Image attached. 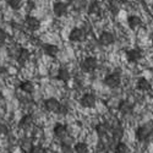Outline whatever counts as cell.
<instances>
[{
    "instance_id": "cell-9",
    "label": "cell",
    "mask_w": 153,
    "mask_h": 153,
    "mask_svg": "<svg viewBox=\"0 0 153 153\" xmlns=\"http://www.w3.org/2000/svg\"><path fill=\"white\" fill-rule=\"evenodd\" d=\"M127 26H129V28L132 30V31L138 30L140 27L142 26L141 17L137 16V15H130L129 17H127Z\"/></svg>"
},
{
    "instance_id": "cell-32",
    "label": "cell",
    "mask_w": 153,
    "mask_h": 153,
    "mask_svg": "<svg viewBox=\"0 0 153 153\" xmlns=\"http://www.w3.org/2000/svg\"><path fill=\"white\" fill-rule=\"evenodd\" d=\"M27 5H28V7H30L31 10H32V9H34V3H33V1H28V4H27Z\"/></svg>"
},
{
    "instance_id": "cell-23",
    "label": "cell",
    "mask_w": 153,
    "mask_h": 153,
    "mask_svg": "<svg viewBox=\"0 0 153 153\" xmlns=\"http://www.w3.org/2000/svg\"><path fill=\"white\" fill-rule=\"evenodd\" d=\"M109 11L111 12L114 16L119 14V11H120V1H119V0H110V3H109Z\"/></svg>"
},
{
    "instance_id": "cell-6",
    "label": "cell",
    "mask_w": 153,
    "mask_h": 153,
    "mask_svg": "<svg viewBox=\"0 0 153 153\" xmlns=\"http://www.w3.org/2000/svg\"><path fill=\"white\" fill-rule=\"evenodd\" d=\"M98 41L102 45H111L114 44V42H115V37H114V34L109 31H103L100 34H99V38H98Z\"/></svg>"
},
{
    "instance_id": "cell-36",
    "label": "cell",
    "mask_w": 153,
    "mask_h": 153,
    "mask_svg": "<svg viewBox=\"0 0 153 153\" xmlns=\"http://www.w3.org/2000/svg\"><path fill=\"white\" fill-rule=\"evenodd\" d=\"M152 11H153V4H152Z\"/></svg>"
},
{
    "instance_id": "cell-15",
    "label": "cell",
    "mask_w": 153,
    "mask_h": 153,
    "mask_svg": "<svg viewBox=\"0 0 153 153\" xmlns=\"http://www.w3.org/2000/svg\"><path fill=\"white\" fill-rule=\"evenodd\" d=\"M43 50H44L45 55H48L49 58H56L59 54V47L55 44H49V43L44 44Z\"/></svg>"
},
{
    "instance_id": "cell-2",
    "label": "cell",
    "mask_w": 153,
    "mask_h": 153,
    "mask_svg": "<svg viewBox=\"0 0 153 153\" xmlns=\"http://www.w3.org/2000/svg\"><path fill=\"white\" fill-rule=\"evenodd\" d=\"M121 83V77L118 72H111L108 74L104 77V85L108 86L109 88H117Z\"/></svg>"
},
{
    "instance_id": "cell-25",
    "label": "cell",
    "mask_w": 153,
    "mask_h": 153,
    "mask_svg": "<svg viewBox=\"0 0 153 153\" xmlns=\"http://www.w3.org/2000/svg\"><path fill=\"white\" fill-rule=\"evenodd\" d=\"M114 153H129V146L123 141L117 142L115 147H114Z\"/></svg>"
},
{
    "instance_id": "cell-27",
    "label": "cell",
    "mask_w": 153,
    "mask_h": 153,
    "mask_svg": "<svg viewBox=\"0 0 153 153\" xmlns=\"http://www.w3.org/2000/svg\"><path fill=\"white\" fill-rule=\"evenodd\" d=\"M60 153H74V148H72L69 143H62V145H61Z\"/></svg>"
},
{
    "instance_id": "cell-37",
    "label": "cell",
    "mask_w": 153,
    "mask_h": 153,
    "mask_svg": "<svg viewBox=\"0 0 153 153\" xmlns=\"http://www.w3.org/2000/svg\"><path fill=\"white\" fill-rule=\"evenodd\" d=\"M7 153H10V152H7Z\"/></svg>"
},
{
    "instance_id": "cell-16",
    "label": "cell",
    "mask_w": 153,
    "mask_h": 153,
    "mask_svg": "<svg viewBox=\"0 0 153 153\" xmlns=\"http://www.w3.org/2000/svg\"><path fill=\"white\" fill-rule=\"evenodd\" d=\"M136 87H137V90L142 91V92H146V91H149L151 90V83H149V81L147 79L140 77L136 81Z\"/></svg>"
},
{
    "instance_id": "cell-12",
    "label": "cell",
    "mask_w": 153,
    "mask_h": 153,
    "mask_svg": "<svg viewBox=\"0 0 153 153\" xmlns=\"http://www.w3.org/2000/svg\"><path fill=\"white\" fill-rule=\"evenodd\" d=\"M25 23H26L27 28L31 30V31H37V30H39V27H41L39 19H37L36 16H31V15H28L26 17V20H25Z\"/></svg>"
},
{
    "instance_id": "cell-8",
    "label": "cell",
    "mask_w": 153,
    "mask_h": 153,
    "mask_svg": "<svg viewBox=\"0 0 153 153\" xmlns=\"http://www.w3.org/2000/svg\"><path fill=\"white\" fill-rule=\"evenodd\" d=\"M53 12L58 17H62L68 14V4L62 1H56L53 5Z\"/></svg>"
},
{
    "instance_id": "cell-29",
    "label": "cell",
    "mask_w": 153,
    "mask_h": 153,
    "mask_svg": "<svg viewBox=\"0 0 153 153\" xmlns=\"http://www.w3.org/2000/svg\"><path fill=\"white\" fill-rule=\"evenodd\" d=\"M7 39V33L5 30L3 28H0V45H3Z\"/></svg>"
},
{
    "instance_id": "cell-34",
    "label": "cell",
    "mask_w": 153,
    "mask_h": 153,
    "mask_svg": "<svg viewBox=\"0 0 153 153\" xmlns=\"http://www.w3.org/2000/svg\"><path fill=\"white\" fill-rule=\"evenodd\" d=\"M151 41H152V45H153V36H152V39Z\"/></svg>"
},
{
    "instance_id": "cell-31",
    "label": "cell",
    "mask_w": 153,
    "mask_h": 153,
    "mask_svg": "<svg viewBox=\"0 0 153 153\" xmlns=\"http://www.w3.org/2000/svg\"><path fill=\"white\" fill-rule=\"evenodd\" d=\"M6 72V69H5V66L3 65V64H0V75H4Z\"/></svg>"
},
{
    "instance_id": "cell-30",
    "label": "cell",
    "mask_w": 153,
    "mask_h": 153,
    "mask_svg": "<svg viewBox=\"0 0 153 153\" xmlns=\"http://www.w3.org/2000/svg\"><path fill=\"white\" fill-rule=\"evenodd\" d=\"M6 132H7V127H6V125L3 124V123H0V135H5Z\"/></svg>"
},
{
    "instance_id": "cell-33",
    "label": "cell",
    "mask_w": 153,
    "mask_h": 153,
    "mask_svg": "<svg viewBox=\"0 0 153 153\" xmlns=\"http://www.w3.org/2000/svg\"><path fill=\"white\" fill-rule=\"evenodd\" d=\"M120 1V4H126L127 1H130V0H119Z\"/></svg>"
},
{
    "instance_id": "cell-10",
    "label": "cell",
    "mask_w": 153,
    "mask_h": 153,
    "mask_svg": "<svg viewBox=\"0 0 153 153\" xmlns=\"http://www.w3.org/2000/svg\"><path fill=\"white\" fill-rule=\"evenodd\" d=\"M142 56H143L142 52L140 49H136V48L130 49V50L126 52V58L130 62H137V61H140L142 59Z\"/></svg>"
},
{
    "instance_id": "cell-13",
    "label": "cell",
    "mask_w": 153,
    "mask_h": 153,
    "mask_svg": "<svg viewBox=\"0 0 153 153\" xmlns=\"http://www.w3.org/2000/svg\"><path fill=\"white\" fill-rule=\"evenodd\" d=\"M19 126H20V129H22V130H30L31 127L33 126V117L31 115V114H26V115H23L19 121Z\"/></svg>"
},
{
    "instance_id": "cell-22",
    "label": "cell",
    "mask_w": 153,
    "mask_h": 153,
    "mask_svg": "<svg viewBox=\"0 0 153 153\" xmlns=\"http://www.w3.org/2000/svg\"><path fill=\"white\" fill-rule=\"evenodd\" d=\"M88 14L90 15H96V16H99L102 14V6L99 3L94 1L92 3L90 6H88Z\"/></svg>"
},
{
    "instance_id": "cell-7",
    "label": "cell",
    "mask_w": 153,
    "mask_h": 153,
    "mask_svg": "<svg viewBox=\"0 0 153 153\" xmlns=\"http://www.w3.org/2000/svg\"><path fill=\"white\" fill-rule=\"evenodd\" d=\"M59 105H60V102L56 98H54V97L47 98L44 100V108L49 113H56L58 109H59Z\"/></svg>"
},
{
    "instance_id": "cell-17",
    "label": "cell",
    "mask_w": 153,
    "mask_h": 153,
    "mask_svg": "<svg viewBox=\"0 0 153 153\" xmlns=\"http://www.w3.org/2000/svg\"><path fill=\"white\" fill-rule=\"evenodd\" d=\"M110 130V127L107 123H99L96 125V134L99 136V137H104Z\"/></svg>"
},
{
    "instance_id": "cell-11",
    "label": "cell",
    "mask_w": 153,
    "mask_h": 153,
    "mask_svg": "<svg viewBox=\"0 0 153 153\" xmlns=\"http://www.w3.org/2000/svg\"><path fill=\"white\" fill-rule=\"evenodd\" d=\"M30 58H31L30 50L26 49V48H21V49L19 50V53H17V58H16V60H17V62L20 64L21 66H23L25 64H27V62H28Z\"/></svg>"
},
{
    "instance_id": "cell-1",
    "label": "cell",
    "mask_w": 153,
    "mask_h": 153,
    "mask_svg": "<svg viewBox=\"0 0 153 153\" xmlns=\"http://www.w3.org/2000/svg\"><path fill=\"white\" fill-rule=\"evenodd\" d=\"M153 134V130L151 129V126L149 125H142V126H140L136 129V138H137V141L140 142H145L147 141V140L151 137V135Z\"/></svg>"
},
{
    "instance_id": "cell-26",
    "label": "cell",
    "mask_w": 153,
    "mask_h": 153,
    "mask_svg": "<svg viewBox=\"0 0 153 153\" xmlns=\"http://www.w3.org/2000/svg\"><path fill=\"white\" fill-rule=\"evenodd\" d=\"M23 0H7V5L12 9V10H20L22 7Z\"/></svg>"
},
{
    "instance_id": "cell-4",
    "label": "cell",
    "mask_w": 153,
    "mask_h": 153,
    "mask_svg": "<svg viewBox=\"0 0 153 153\" xmlns=\"http://www.w3.org/2000/svg\"><path fill=\"white\" fill-rule=\"evenodd\" d=\"M98 66V61L94 56H87L81 64V69L85 72H93Z\"/></svg>"
},
{
    "instance_id": "cell-18",
    "label": "cell",
    "mask_w": 153,
    "mask_h": 153,
    "mask_svg": "<svg viewBox=\"0 0 153 153\" xmlns=\"http://www.w3.org/2000/svg\"><path fill=\"white\" fill-rule=\"evenodd\" d=\"M111 136H113V140L115 142H120L121 141V138L124 136V130H123V127L120 125H117V126H114L113 129H111Z\"/></svg>"
},
{
    "instance_id": "cell-5",
    "label": "cell",
    "mask_w": 153,
    "mask_h": 153,
    "mask_svg": "<svg viewBox=\"0 0 153 153\" xmlns=\"http://www.w3.org/2000/svg\"><path fill=\"white\" fill-rule=\"evenodd\" d=\"M69 39L71 42H75V43H81L86 39V32L82 28L75 27L71 30V32L69 34Z\"/></svg>"
},
{
    "instance_id": "cell-24",
    "label": "cell",
    "mask_w": 153,
    "mask_h": 153,
    "mask_svg": "<svg viewBox=\"0 0 153 153\" xmlns=\"http://www.w3.org/2000/svg\"><path fill=\"white\" fill-rule=\"evenodd\" d=\"M90 148H88V145L85 142H77L74 146V152L75 153H88Z\"/></svg>"
},
{
    "instance_id": "cell-35",
    "label": "cell",
    "mask_w": 153,
    "mask_h": 153,
    "mask_svg": "<svg viewBox=\"0 0 153 153\" xmlns=\"http://www.w3.org/2000/svg\"><path fill=\"white\" fill-rule=\"evenodd\" d=\"M0 99H1V93H0Z\"/></svg>"
},
{
    "instance_id": "cell-14",
    "label": "cell",
    "mask_w": 153,
    "mask_h": 153,
    "mask_svg": "<svg viewBox=\"0 0 153 153\" xmlns=\"http://www.w3.org/2000/svg\"><path fill=\"white\" fill-rule=\"evenodd\" d=\"M53 134L59 140L65 138L68 136V127H66V125H64V124H56L54 126V129H53Z\"/></svg>"
},
{
    "instance_id": "cell-3",
    "label": "cell",
    "mask_w": 153,
    "mask_h": 153,
    "mask_svg": "<svg viewBox=\"0 0 153 153\" xmlns=\"http://www.w3.org/2000/svg\"><path fill=\"white\" fill-rule=\"evenodd\" d=\"M96 103H97V98L93 93L91 92H87L85 93L81 99H80V104L83 107V108H87V109H92L96 107Z\"/></svg>"
},
{
    "instance_id": "cell-21",
    "label": "cell",
    "mask_w": 153,
    "mask_h": 153,
    "mask_svg": "<svg viewBox=\"0 0 153 153\" xmlns=\"http://www.w3.org/2000/svg\"><path fill=\"white\" fill-rule=\"evenodd\" d=\"M56 79L59 81H62V82H68L70 80V72H69V70L65 69V68L59 69L58 75H56Z\"/></svg>"
},
{
    "instance_id": "cell-20",
    "label": "cell",
    "mask_w": 153,
    "mask_h": 153,
    "mask_svg": "<svg viewBox=\"0 0 153 153\" xmlns=\"http://www.w3.org/2000/svg\"><path fill=\"white\" fill-rule=\"evenodd\" d=\"M20 88L21 91L25 93H33L34 92V83L32 81H23L20 83Z\"/></svg>"
},
{
    "instance_id": "cell-28",
    "label": "cell",
    "mask_w": 153,
    "mask_h": 153,
    "mask_svg": "<svg viewBox=\"0 0 153 153\" xmlns=\"http://www.w3.org/2000/svg\"><path fill=\"white\" fill-rule=\"evenodd\" d=\"M69 110H70V108L66 105V104H61L60 103V105H59V109H58V114H61V115H65V114H68L69 113Z\"/></svg>"
},
{
    "instance_id": "cell-19",
    "label": "cell",
    "mask_w": 153,
    "mask_h": 153,
    "mask_svg": "<svg viewBox=\"0 0 153 153\" xmlns=\"http://www.w3.org/2000/svg\"><path fill=\"white\" fill-rule=\"evenodd\" d=\"M118 110L121 114H130L132 111V104L127 100H121L118 105Z\"/></svg>"
}]
</instances>
